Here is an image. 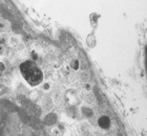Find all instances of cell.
<instances>
[{
    "instance_id": "cell-1",
    "label": "cell",
    "mask_w": 147,
    "mask_h": 136,
    "mask_svg": "<svg viewBox=\"0 0 147 136\" xmlns=\"http://www.w3.org/2000/svg\"><path fill=\"white\" fill-rule=\"evenodd\" d=\"M21 73L24 76L25 80L32 86H37L39 84L42 80V72L37 67V65L33 61H25L22 63Z\"/></svg>"
}]
</instances>
